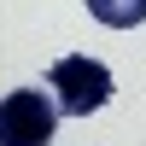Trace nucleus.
Wrapping results in <instances>:
<instances>
[{"instance_id":"f257e3e1","label":"nucleus","mask_w":146,"mask_h":146,"mask_svg":"<svg viewBox=\"0 0 146 146\" xmlns=\"http://www.w3.org/2000/svg\"><path fill=\"white\" fill-rule=\"evenodd\" d=\"M47 88H53L58 117H94L105 100H111V70L88 53H64L53 70H47Z\"/></svg>"},{"instance_id":"7ed1b4c3","label":"nucleus","mask_w":146,"mask_h":146,"mask_svg":"<svg viewBox=\"0 0 146 146\" xmlns=\"http://www.w3.org/2000/svg\"><path fill=\"white\" fill-rule=\"evenodd\" d=\"M88 12L105 29H135V23H146V0H88Z\"/></svg>"},{"instance_id":"f03ea898","label":"nucleus","mask_w":146,"mask_h":146,"mask_svg":"<svg viewBox=\"0 0 146 146\" xmlns=\"http://www.w3.org/2000/svg\"><path fill=\"white\" fill-rule=\"evenodd\" d=\"M58 129V105L41 88H12L0 100V146H47Z\"/></svg>"}]
</instances>
